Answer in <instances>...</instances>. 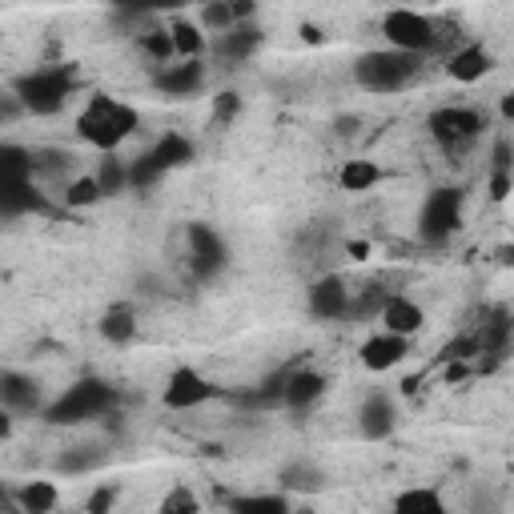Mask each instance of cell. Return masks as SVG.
I'll return each instance as SVG.
<instances>
[{"instance_id":"obj_15","label":"cell","mask_w":514,"mask_h":514,"mask_svg":"<svg viewBox=\"0 0 514 514\" xmlns=\"http://www.w3.org/2000/svg\"><path fill=\"white\" fill-rule=\"evenodd\" d=\"M0 402H5V410H13V414H37L45 406L41 386L29 374H17V370L0 374Z\"/></svg>"},{"instance_id":"obj_13","label":"cell","mask_w":514,"mask_h":514,"mask_svg":"<svg viewBox=\"0 0 514 514\" xmlns=\"http://www.w3.org/2000/svg\"><path fill=\"white\" fill-rule=\"evenodd\" d=\"M394 426H398V402H394L386 390H374V394L362 402V410H358V430H362V438L382 442V438L394 434Z\"/></svg>"},{"instance_id":"obj_6","label":"cell","mask_w":514,"mask_h":514,"mask_svg":"<svg viewBox=\"0 0 514 514\" xmlns=\"http://www.w3.org/2000/svg\"><path fill=\"white\" fill-rule=\"evenodd\" d=\"M386 45L402 53H438V21L418 13V9H390L382 21Z\"/></svg>"},{"instance_id":"obj_12","label":"cell","mask_w":514,"mask_h":514,"mask_svg":"<svg viewBox=\"0 0 514 514\" xmlns=\"http://www.w3.org/2000/svg\"><path fill=\"white\" fill-rule=\"evenodd\" d=\"M406 354H410V338L390 334V330H382V334L366 338V342H362V350H358L362 366H366V370H374V374H386V370L402 366V362H406Z\"/></svg>"},{"instance_id":"obj_24","label":"cell","mask_w":514,"mask_h":514,"mask_svg":"<svg viewBox=\"0 0 514 514\" xmlns=\"http://www.w3.org/2000/svg\"><path fill=\"white\" fill-rule=\"evenodd\" d=\"M478 334V346H482V354H502L506 350V342H510V334H514V322L502 314V310H494V314H486V322L474 330Z\"/></svg>"},{"instance_id":"obj_38","label":"cell","mask_w":514,"mask_h":514,"mask_svg":"<svg viewBox=\"0 0 514 514\" xmlns=\"http://www.w3.org/2000/svg\"><path fill=\"white\" fill-rule=\"evenodd\" d=\"M237 113H241V93L229 89V93H217L213 97V125H229Z\"/></svg>"},{"instance_id":"obj_45","label":"cell","mask_w":514,"mask_h":514,"mask_svg":"<svg viewBox=\"0 0 514 514\" xmlns=\"http://www.w3.org/2000/svg\"><path fill=\"white\" fill-rule=\"evenodd\" d=\"M302 41H306V45H322V41H326V33H322L318 25H302Z\"/></svg>"},{"instance_id":"obj_26","label":"cell","mask_w":514,"mask_h":514,"mask_svg":"<svg viewBox=\"0 0 514 514\" xmlns=\"http://www.w3.org/2000/svg\"><path fill=\"white\" fill-rule=\"evenodd\" d=\"M382 181V169L374 165V161H346L342 169H338V185L346 189V193H366V189H374Z\"/></svg>"},{"instance_id":"obj_25","label":"cell","mask_w":514,"mask_h":514,"mask_svg":"<svg viewBox=\"0 0 514 514\" xmlns=\"http://www.w3.org/2000/svg\"><path fill=\"white\" fill-rule=\"evenodd\" d=\"M0 205L9 217L29 213V209H45V197L33 189V181H17V185H0Z\"/></svg>"},{"instance_id":"obj_14","label":"cell","mask_w":514,"mask_h":514,"mask_svg":"<svg viewBox=\"0 0 514 514\" xmlns=\"http://www.w3.org/2000/svg\"><path fill=\"white\" fill-rule=\"evenodd\" d=\"M446 77L450 81H458V85H474V81H482L490 69H494V57L482 49V45H458V49H450L446 53Z\"/></svg>"},{"instance_id":"obj_30","label":"cell","mask_w":514,"mask_h":514,"mask_svg":"<svg viewBox=\"0 0 514 514\" xmlns=\"http://www.w3.org/2000/svg\"><path fill=\"white\" fill-rule=\"evenodd\" d=\"M105 197V189H101V181H97V173H85V177H73L69 185H65V205L69 209H89V205H97Z\"/></svg>"},{"instance_id":"obj_9","label":"cell","mask_w":514,"mask_h":514,"mask_svg":"<svg viewBox=\"0 0 514 514\" xmlns=\"http://www.w3.org/2000/svg\"><path fill=\"white\" fill-rule=\"evenodd\" d=\"M185 241H189V270L197 274V278H217L221 270H225V257H229V249H225V241L209 229V225H189L185 229Z\"/></svg>"},{"instance_id":"obj_20","label":"cell","mask_w":514,"mask_h":514,"mask_svg":"<svg viewBox=\"0 0 514 514\" xmlns=\"http://www.w3.org/2000/svg\"><path fill=\"white\" fill-rule=\"evenodd\" d=\"M394 510L398 514H442L446 502L434 486H406V490L394 494Z\"/></svg>"},{"instance_id":"obj_44","label":"cell","mask_w":514,"mask_h":514,"mask_svg":"<svg viewBox=\"0 0 514 514\" xmlns=\"http://www.w3.org/2000/svg\"><path fill=\"white\" fill-rule=\"evenodd\" d=\"M185 5H193V0H153L157 13H177V9H185Z\"/></svg>"},{"instance_id":"obj_18","label":"cell","mask_w":514,"mask_h":514,"mask_svg":"<svg viewBox=\"0 0 514 514\" xmlns=\"http://www.w3.org/2000/svg\"><path fill=\"white\" fill-rule=\"evenodd\" d=\"M326 394V378L318 370H290L286 386H282V402L290 410H310L318 398Z\"/></svg>"},{"instance_id":"obj_7","label":"cell","mask_w":514,"mask_h":514,"mask_svg":"<svg viewBox=\"0 0 514 514\" xmlns=\"http://www.w3.org/2000/svg\"><path fill=\"white\" fill-rule=\"evenodd\" d=\"M426 129L446 153H462L482 137V113L466 105H442L426 117Z\"/></svg>"},{"instance_id":"obj_17","label":"cell","mask_w":514,"mask_h":514,"mask_svg":"<svg viewBox=\"0 0 514 514\" xmlns=\"http://www.w3.org/2000/svg\"><path fill=\"white\" fill-rule=\"evenodd\" d=\"M378 322H382V330L410 338V334H418V330L426 326V314H422L418 302H410V298H402V294H390V302H386V310L378 314Z\"/></svg>"},{"instance_id":"obj_42","label":"cell","mask_w":514,"mask_h":514,"mask_svg":"<svg viewBox=\"0 0 514 514\" xmlns=\"http://www.w3.org/2000/svg\"><path fill=\"white\" fill-rule=\"evenodd\" d=\"M229 9H233V17H237V25H241V21H253L257 0H229Z\"/></svg>"},{"instance_id":"obj_27","label":"cell","mask_w":514,"mask_h":514,"mask_svg":"<svg viewBox=\"0 0 514 514\" xmlns=\"http://www.w3.org/2000/svg\"><path fill=\"white\" fill-rule=\"evenodd\" d=\"M322 482H326V474H322L314 462H302V458L282 470V486H286L290 494H314V490H322Z\"/></svg>"},{"instance_id":"obj_47","label":"cell","mask_w":514,"mask_h":514,"mask_svg":"<svg viewBox=\"0 0 514 514\" xmlns=\"http://www.w3.org/2000/svg\"><path fill=\"white\" fill-rule=\"evenodd\" d=\"M502 117H506V121H514V93H510V97H502Z\"/></svg>"},{"instance_id":"obj_31","label":"cell","mask_w":514,"mask_h":514,"mask_svg":"<svg viewBox=\"0 0 514 514\" xmlns=\"http://www.w3.org/2000/svg\"><path fill=\"white\" fill-rule=\"evenodd\" d=\"M137 45H141L145 57H153V65H169L177 57L169 29H145V33H137Z\"/></svg>"},{"instance_id":"obj_29","label":"cell","mask_w":514,"mask_h":514,"mask_svg":"<svg viewBox=\"0 0 514 514\" xmlns=\"http://www.w3.org/2000/svg\"><path fill=\"white\" fill-rule=\"evenodd\" d=\"M229 510H237V514H286L290 494H245V498H233Z\"/></svg>"},{"instance_id":"obj_43","label":"cell","mask_w":514,"mask_h":514,"mask_svg":"<svg viewBox=\"0 0 514 514\" xmlns=\"http://www.w3.org/2000/svg\"><path fill=\"white\" fill-rule=\"evenodd\" d=\"M113 5H117L121 13H157L153 0H113Z\"/></svg>"},{"instance_id":"obj_4","label":"cell","mask_w":514,"mask_h":514,"mask_svg":"<svg viewBox=\"0 0 514 514\" xmlns=\"http://www.w3.org/2000/svg\"><path fill=\"white\" fill-rule=\"evenodd\" d=\"M113 406H117L113 386H105V382H97V378H85V382L69 386L53 406H45V418L57 422V426H77V422L113 414Z\"/></svg>"},{"instance_id":"obj_35","label":"cell","mask_w":514,"mask_h":514,"mask_svg":"<svg viewBox=\"0 0 514 514\" xmlns=\"http://www.w3.org/2000/svg\"><path fill=\"white\" fill-rule=\"evenodd\" d=\"M161 177H165V169L153 161V153L129 161V181H133V189H149V185H157Z\"/></svg>"},{"instance_id":"obj_34","label":"cell","mask_w":514,"mask_h":514,"mask_svg":"<svg viewBox=\"0 0 514 514\" xmlns=\"http://www.w3.org/2000/svg\"><path fill=\"white\" fill-rule=\"evenodd\" d=\"M390 294L382 286H366V290H354V302H350V314L346 318H378L386 310Z\"/></svg>"},{"instance_id":"obj_32","label":"cell","mask_w":514,"mask_h":514,"mask_svg":"<svg viewBox=\"0 0 514 514\" xmlns=\"http://www.w3.org/2000/svg\"><path fill=\"white\" fill-rule=\"evenodd\" d=\"M97 181H101L105 197H113V193H121V189L133 185V181H129V165H125L121 157H113V153H105V161L97 165Z\"/></svg>"},{"instance_id":"obj_41","label":"cell","mask_w":514,"mask_h":514,"mask_svg":"<svg viewBox=\"0 0 514 514\" xmlns=\"http://www.w3.org/2000/svg\"><path fill=\"white\" fill-rule=\"evenodd\" d=\"M510 189H514V173H490V201L510 197Z\"/></svg>"},{"instance_id":"obj_40","label":"cell","mask_w":514,"mask_h":514,"mask_svg":"<svg viewBox=\"0 0 514 514\" xmlns=\"http://www.w3.org/2000/svg\"><path fill=\"white\" fill-rule=\"evenodd\" d=\"M113 502H117V490H113V486H101V490H93V494H89V502H85V506H89L93 514H105Z\"/></svg>"},{"instance_id":"obj_33","label":"cell","mask_w":514,"mask_h":514,"mask_svg":"<svg viewBox=\"0 0 514 514\" xmlns=\"http://www.w3.org/2000/svg\"><path fill=\"white\" fill-rule=\"evenodd\" d=\"M237 25V17H233V9H229V0H201V29L205 33H229Z\"/></svg>"},{"instance_id":"obj_39","label":"cell","mask_w":514,"mask_h":514,"mask_svg":"<svg viewBox=\"0 0 514 514\" xmlns=\"http://www.w3.org/2000/svg\"><path fill=\"white\" fill-rule=\"evenodd\" d=\"M490 173H514V145L510 141H498L494 153H490Z\"/></svg>"},{"instance_id":"obj_11","label":"cell","mask_w":514,"mask_h":514,"mask_svg":"<svg viewBox=\"0 0 514 514\" xmlns=\"http://www.w3.org/2000/svg\"><path fill=\"white\" fill-rule=\"evenodd\" d=\"M201 85H205V65H201V57H193V61L177 57V61H169V65L157 69V89H161L165 97H197Z\"/></svg>"},{"instance_id":"obj_1","label":"cell","mask_w":514,"mask_h":514,"mask_svg":"<svg viewBox=\"0 0 514 514\" xmlns=\"http://www.w3.org/2000/svg\"><path fill=\"white\" fill-rule=\"evenodd\" d=\"M137 125H141L137 109L117 97H105V93L89 97V105L77 113V137L85 145H93L97 153H117L137 133Z\"/></svg>"},{"instance_id":"obj_28","label":"cell","mask_w":514,"mask_h":514,"mask_svg":"<svg viewBox=\"0 0 514 514\" xmlns=\"http://www.w3.org/2000/svg\"><path fill=\"white\" fill-rule=\"evenodd\" d=\"M169 33H173V49H177V57H185V61H193V57H205V33H201V25H193V21H173L169 25Z\"/></svg>"},{"instance_id":"obj_23","label":"cell","mask_w":514,"mask_h":514,"mask_svg":"<svg viewBox=\"0 0 514 514\" xmlns=\"http://www.w3.org/2000/svg\"><path fill=\"white\" fill-rule=\"evenodd\" d=\"M149 153H153V161L169 173V169H181V165H189V161H193V141H189V137H181V133H165Z\"/></svg>"},{"instance_id":"obj_8","label":"cell","mask_w":514,"mask_h":514,"mask_svg":"<svg viewBox=\"0 0 514 514\" xmlns=\"http://www.w3.org/2000/svg\"><path fill=\"white\" fill-rule=\"evenodd\" d=\"M209 398H217V386H213L201 370H193V366H177V370L165 378V390H161L165 410H197V406H205Z\"/></svg>"},{"instance_id":"obj_21","label":"cell","mask_w":514,"mask_h":514,"mask_svg":"<svg viewBox=\"0 0 514 514\" xmlns=\"http://www.w3.org/2000/svg\"><path fill=\"white\" fill-rule=\"evenodd\" d=\"M37 161L29 149L21 145H0V185H17V181H33Z\"/></svg>"},{"instance_id":"obj_2","label":"cell","mask_w":514,"mask_h":514,"mask_svg":"<svg viewBox=\"0 0 514 514\" xmlns=\"http://www.w3.org/2000/svg\"><path fill=\"white\" fill-rule=\"evenodd\" d=\"M422 69V53H402V49H370L354 61V81L366 89V93H378V97H390V93H402L406 85H414Z\"/></svg>"},{"instance_id":"obj_16","label":"cell","mask_w":514,"mask_h":514,"mask_svg":"<svg viewBox=\"0 0 514 514\" xmlns=\"http://www.w3.org/2000/svg\"><path fill=\"white\" fill-rule=\"evenodd\" d=\"M257 49H262V33H257V25H253V21L233 25V29H229V33H221V37H217V45H213V53H217L221 61H229V65L249 61Z\"/></svg>"},{"instance_id":"obj_37","label":"cell","mask_w":514,"mask_h":514,"mask_svg":"<svg viewBox=\"0 0 514 514\" xmlns=\"http://www.w3.org/2000/svg\"><path fill=\"white\" fill-rule=\"evenodd\" d=\"M201 502H197V494L189 490V486H173L165 498H161V514H193Z\"/></svg>"},{"instance_id":"obj_10","label":"cell","mask_w":514,"mask_h":514,"mask_svg":"<svg viewBox=\"0 0 514 514\" xmlns=\"http://www.w3.org/2000/svg\"><path fill=\"white\" fill-rule=\"evenodd\" d=\"M350 302H354V290H350V282H346L342 274H322V278L310 286V294H306L310 314L322 318V322L346 318V314H350Z\"/></svg>"},{"instance_id":"obj_19","label":"cell","mask_w":514,"mask_h":514,"mask_svg":"<svg viewBox=\"0 0 514 514\" xmlns=\"http://www.w3.org/2000/svg\"><path fill=\"white\" fill-rule=\"evenodd\" d=\"M97 330H101V338H105L109 346H129V342L137 338V314H133V306H125V302L109 306V310L101 314Z\"/></svg>"},{"instance_id":"obj_46","label":"cell","mask_w":514,"mask_h":514,"mask_svg":"<svg viewBox=\"0 0 514 514\" xmlns=\"http://www.w3.org/2000/svg\"><path fill=\"white\" fill-rule=\"evenodd\" d=\"M366 253H370L366 241H350V257H354V262H366Z\"/></svg>"},{"instance_id":"obj_5","label":"cell","mask_w":514,"mask_h":514,"mask_svg":"<svg viewBox=\"0 0 514 514\" xmlns=\"http://www.w3.org/2000/svg\"><path fill=\"white\" fill-rule=\"evenodd\" d=\"M462 225V189H430L418 209V237L426 245H446Z\"/></svg>"},{"instance_id":"obj_3","label":"cell","mask_w":514,"mask_h":514,"mask_svg":"<svg viewBox=\"0 0 514 514\" xmlns=\"http://www.w3.org/2000/svg\"><path fill=\"white\" fill-rule=\"evenodd\" d=\"M73 89H77V73H73L69 65L33 69V73H25V77L13 85V93L21 97V105H25L29 113H37V117H53V113H61V109H65V101L73 97Z\"/></svg>"},{"instance_id":"obj_22","label":"cell","mask_w":514,"mask_h":514,"mask_svg":"<svg viewBox=\"0 0 514 514\" xmlns=\"http://www.w3.org/2000/svg\"><path fill=\"white\" fill-rule=\"evenodd\" d=\"M13 502H17L25 514H53L57 502H61V494H57L53 482H25V486L13 494Z\"/></svg>"},{"instance_id":"obj_36","label":"cell","mask_w":514,"mask_h":514,"mask_svg":"<svg viewBox=\"0 0 514 514\" xmlns=\"http://www.w3.org/2000/svg\"><path fill=\"white\" fill-rule=\"evenodd\" d=\"M57 466H61L65 474H81V470H93V466H101V454H97L93 446H77V450H65Z\"/></svg>"}]
</instances>
